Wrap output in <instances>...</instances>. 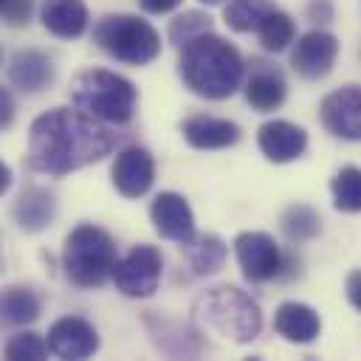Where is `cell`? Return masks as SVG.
I'll list each match as a JSON object with an SVG mask.
<instances>
[{
    "mask_svg": "<svg viewBox=\"0 0 361 361\" xmlns=\"http://www.w3.org/2000/svg\"><path fill=\"white\" fill-rule=\"evenodd\" d=\"M161 274H164L161 251L155 245H149V243L133 245L113 265V282H116V288L124 296H133V299L152 296L158 290V285H161Z\"/></svg>",
    "mask_w": 361,
    "mask_h": 361,
    "instance_id": "52a82bcc",
    "label": "cell"
},
{
    "mask_svg": "<svg viewBox=\"0 0 361 361\" xmlns=\"http://www.w3.org/2000/svg\"><path fill=\"white\" fill-rule=\"evenodd\" d=\"M257 144L268 161L288 164V161H296L307 149V133H305V127H299L293 121L274 118V121H265L259 127Z\"/></svg>",
    "mask_w": 361,
    "mask_h": 361,
    "instance_id": "5bb4252c",
    "label": "cell"
},
{
    "mask_svg": "<svg viewBox=\"0 0 361 361\" xmlns=\"http://www.w3.org/2000/svg\"><path fill=\"white\" fill-rule=\"evenodd\" d=\"M344 288H347V299H350V305L361 310V268L353 271V274L347 276V285H344Z\"/></svg>",
    "mask_w": 361,
    "mask_h": 361,
    "instance_id": "f546056e",
    "label": "cell"
},
{
    "mask_svg": "<svg viewBox=\"0 0 361 361\" xmlns=\"http://www.w3.org/2000/svg\"><path fill=\"white\" fill-rule=\"evenodd\" d=\"M338 56V39L327 31H307L296 39V48L290 51V65L305 79H322L333 71Z\"/></svg>",
    "mask_w": 361,
    "mask_h": 361,
    "instance_id": "30bf717a",
    "label": "cell"
},
{
    "mask_svg": "<svg viewBox=\"0 0 361 361\" xmlns=\"http://www.w3.org/2000/svg\"><path fill=\"white\" fill-rule=\"evenodd\" d=\"M113 265H116V243L104 228L93 223H82L65 237L62 268L76 288L104 285L107 276H113Z\"/></svg>",
    "mask_w": 361,
    "mask_h": 361,
    "instance_id": "5b68a950",
    "label": "cell"
},
{
    "mask_svg": "<svg viewBox=\"0 0 361 361\" xmlns=\"http://www.w3.org/2000/svg\"><path fill=\"white\" fill-rule=\"evenodd\" d=\"M333 206L338 212H361V169L358 166H341L336 178L330 180Z\"/></svg>",
    "mask_w": 361,
    "mask_h": 361,
    "instance_id": "603a6c76",
    "label": "cell"
},
{
    "mask_svg": "<svg viewBox=\"0 0 361 361\" xmlns=\"http://www.w3.org/2000/svg\"><path fill=\"white\" fill-rule=\"evenodd\" d=\"M192 313L206 330H212V333H217L234 344L254 341L259 336V327H262L259 305L245 290H240L234 285L209 288L206 293L197 296Z\"/></svg>",
    "mask_w": 361,
    "mask_h": 361,
    "instance_id": "3957f363",
    "label": "cell"
},
{
    "mask_svg": "<svg viewBox=\"0 0 361 361\" xmlns=\"http://www.w3.org/2000/svg\"><path fill=\"white\" fill-rule=\"evenodd\" d=\"M54 79V65L42 51H17L8 62V82L20 90L37 93Z\"/></svg>",
    "mask_w": 361,
    "mask_h": 361,
    "instance_id": "d6986e66",
    "label": "cell"
},
{
    "mask_svg": "<svg viewBox=\"0 0 361 361\" xmlns=\"http://www.w3.org/2000/svg\"><path fill=\"white\" fill-rule=\"evenodd\" d=\"M138 3H141V8L149 11V14H166V11L178 8L183 0H138Z\"/></svg>",
    "mask_w": 361,
    "mask_h": 361,
    "instance_id": "4dcf8cb0",
    "label": "cell"
},
{
    "mask_svg": "<svg viewBox=\"0 0 361 361\" xmlns=\"http://www.w3.org/2000/svg\"><path fill=\"white\" fill-rule=\"evenodd\" d=\"M113 147L116 133L104 127L102 118L85 110L54 107L31 121L25 164L31 172L59 178L102 161Z\"/></svg>",
    "mask_w": 361,
    "mask_h": 361,
    "instance_id": "6da1fadb",
    "label": "cell"
},
{
    "mask_svg": "<svg viewBox=\"0 0 361 361\" xmlns=\"http://www.w3.org/2000/svg\"><path fill=\"white\" fill-rule=\"evenodd\" d=\"M48 350H51L48 341H42L37 333H17V336L8 338V344H6V358H8V361H20V358L39 361V358H45Z\"/></svg>",
    "mask_w": 361,
    "mask_h": 361,
    "instance_id": "83f0119b",
    "label": "cell"
},
{
    "mask_svg": "<svg viewBox=\"0 0 361 361\" xmlns=\"http://www.w3.org/2000/svg\"><path fill=\"white\" fill-rule=\"evenodd\" d=\"M42 25L62 39H76L87 28V6L82 0H45L39 6Z\"/></svg>",
    "mask_w": 361,
    "mask_h": 361,
    "instance_id": "ac0fdd59",
    "label": "cell"
},
{
    "mask_svg": "<svg viewBox=\"0 0 361 361\" xmlns=\"http://www.w3.org/2000/svg\"><path fill=\"white\" fill-rule=\"evenodd\" d=\"M200 3H206V6H220L223 0H200Z\"/></svg>",
    "mask_w": 361,
    "mask_h": 361,
    "instance_id": "836d02e7",
    "label": "cell"
},
{
    "mask_svg": "<svg viewBox=\"0 0 361 361\" xmlns=\"http://www.w3.org/2000/svg\"><path fill=\"white\" fill-rule=\"evenodd\" d=\"M149 217H152L155 231L164 240H172L178 245H186L195 240V214L183 195L161 192L149 206Z\"/></svg>",
    "mask_w": 361,
    "mask_h": 361,
    "instance_id": "8fae6325",
    "label": "cell"
},
{
    "mask_svg": "<svg viewBox=\"0 0 361 361\" xmlns=\"http://www.w3.org/2000/svg\"><path fill=\"white\" fill-rule=\"evenodd\" d=\"M31 11H34L31 0H3V20L11 28L25 25L31 20Z\"/></svg>",
    "mask_w": 361,
    "mask_h": 361,
    "instance_id": "f1b7e54d",
    "label": "cell"
},
{
    "mask_svg": "<svg viewBox=\"0 0 361 361\" xmlns=\"http://www.w3.org/2000/svg\"><path fill=\"white\" fill-rule=\"evenodd\" d=\"M285 93H288V85H285L282 71L265 59H251V73L245 79L248 104L259 113H268L285 102Z\"/></svg>",
    "mask_w": 361,
    "mask_h": 361,
    "instance_id": "9a60e30c",
    "label": "cell"
},
{
    "mask_svg": "<svg viewBox=\"0 0 361 361\" xmlns=\"http://www.w3.org/2000/svg\"><path fill=\"white\" fill-rule=\"evenodd\" d=\"M183 251H186V262H189L195 276H206V274L220 271L226 262V254H228L226 243L217 234H200L192 243H186Z\"/></svg>",
    "mask_w": 361,
    "mask_h": 361,
    "instance_id": "44dd1931",
    "label": "cell"
},
{
    "mask_svg": "<svg viewBox=\"0 0 361 361\" xmlns=\"http://www.w3.org/2000/svg\"><path fill=\"white\" fill-rule=\"evenodd\" d=\"M180 133L195 149H226L240 141V127L228 118L214 116H189L180 124Z\"/></svg>",
    "mask_w": 361,
    "mask_h": 361,
    "instance_id": "2e32d148",
    "label": "cell"
},
{
    "mask_svg": "<svg viewBox=\"0 0 361 361\" xmlns=\"http://www.w3.org/2000/svg\"><path fill=\"white\" fill-rule=\"evenodd\" d=\"M257 34H259V42H262V48L276 54V51L288 48V42L293 39L296 28H293V20H290L285 11L274 8V11H271V14H268V17L259 23Z\"/></svg>",
    "mask_w": 361,
    "mask_h": 361,
    "instance_id": "484cf974",
    "label": "cell"
},
{
    "mask_svg": "<svg viewBox=\"0 0 361 361\" xmlns=\"http://www.w3.org/2000/svg\"><path fill=\"white\" fill-rule=\"evenodd\" d=\"M274 0H228L226 8H223V20L228 28L240 31V34H248V31H257L259 23L274 11Z\"/></svg>",
    "mask_w": 361,
    "mask_h": 361,
    "instance_id": "7402d4cb",
    "label": "cell"
},
{
    "mask_svg": "<svg viewBox=\"0 0 361 361\" xmlns=\"http://www.w3.org/2000/svg\"><path fill=\"white\" fill-rule=\"evenodd\" d=\"M319 118L324 130L344 141H361V87L344 85L322 99Z\"/></svg>",
    "mask_w": 361,
    "mask_h": 361,
    "instance_id": "9c48e42d",
    "label": "cell"
},
{
    "mask_svg": "<svg viewBox=\"0 0 361 361\" xmlns=\"http://www.w3.org/2000/svg\"><path fill=\"white\" fill-rule=\"evenodd\" d=\"M11 214H14V220L23 231H42L45 226H51V220L56 214L54 195L42 186H28V189L20 192Z\"/></svg>",
    "mask_w": 361,
    "mask_h": 361,
    "instance_id": "ffe728a7",
    "label": "cell"
},
{
    "mask_svg": "<svg viewBox=\"0 0 361 361\" xmlns=\"http://www.w3.org/2000/svg\"><path fill=\"white\" fill-rule=\"evenodd\" d=\"M279 226H282V231H285L293 243H305V240H313V237L319 234L322 220H319V214H316L310 206L293 203V206H288L285 214L279 217Z\"/></svg>",
    "mask_w": 361,
    "mask_h": 361,
    "instance_id": "d4e9b609",
    "label": "cell"
},
{
    "mask_svg": "<svg viewBox=\"0 0 361 361\" xmlns=\"http://www.w3.org/2000/svg\"><path fill=\"white\" fill-rule=\"evenodd\" d=\"M39 316V299L20 285H8L3 290V319L8 324H28Z\"/></svg>",
    "mask_w": 361,
    "mask_h": 361,
    "instance_id": "cb8c5ba5",
    "label": "cell"
},
{
    "mask_svg": "<svg viewBox=\"0 0 361 361\" xmlns=\"http://www.w3.org/2000/svg\"><path fill=\"white\" fill-rule=\"evenodd\" d=\"M274 330L293 344H310L322 333V319L310 305L282 302L274 313Z\"/></svg>",
    "mask_w": 361,
    "mask_h": 361,
    "instance_id": "e0dca14e",
    "label": "cell"
},
{
    "mask_svg": "<svg viewBox=\"0 0 361 361\" xmlns=\"http://www.w3.org/2000/svg\"><path fill=\"white\" fill-rule=\"evenodd\" d=\"M243 71L245 65L240 51L212 31L195 37L180 48L178 73L183 85L203 99H228L240 87Z\"/></svg>",
    "mask_w": 361,
    "mask_h": 361,
    "instance_id": "7a4b0ae2",
    "label": "cell"
},
{
    "mask_svg": "<svg viewBox=\"0 0 361 361\" xmlns=\"http://www.w3.org/2000/svg\"><path fill=\"white\" fill-rule=\"evenodd\" d=\"M71 102L102 118V121H110V124H124L133 118V110H135V102H138V90L133 87L130 79L113 73V71H104V68H90V71H82L73 76L71 82Z\"/></svg>",
    "mask_w": 361,
    "mask_h": 361,
    "instance_id": "277c9868",
    "label": "cell"
},
{
    "mask_svg": "<svg viewBox=\"0 0 361 361\" xmlns=\"http://www.w3.org/2000/svg\"><path fill=\"white\" fill-rule=\"evenodd\" d=\"M8 183H11V169L3 164V166H0V192H6Z\"/></svg>",
    "mask_w": 361,
    "mask_h": 361,
    "instance_id": "d6a6232c",
    "label": "cell"
},
{
    "mask_svg": "<svg viewBox=\"0 0 361 361\" xmlns=\"http://www.w3.org/2000/svg\"><path fill=\"white\" fill-rule=\"evenodd\" d=\"M48 347L59 358H87L99 350V333L82 316H62L48 330Z\"/></svg>",
    "mask_w": 361,
    "mask_h": 361,
    "instance_id": "4fadbf2b",
    "label": "cell"
},
{
    "mask_svg": "<svg viewBox=\"0 0 361 361\" xmlns=\"http://www.w3.org/2000/svg\"><path fill=\"white\" fill-rule=\"evenodd\" d=\"M234 254H237L243 276L251 279V282H268V279H274L279 274V265H282L279 245L265 231H243V234H237Z\"/></svg>",
    "mask_w": 361,
    "mask_h": 361,
    "instance_id": "ba28073f",
    "label": "cell"
},
{
    "mask_svg": "<svg viewBox=\"0 0 361 361\" xmlns=\"http://www.w3.org/2000/svg\"><path fill=\"white\" fill-rule=\"evenodd\" d=\"M96 45L118 62L127 65H147L161 54L158 31L133 14H107L93 28Z\"/></svg>",
    "mask_w": 361,
    "mask_h": 361,
    "instance_id": "8992f818",
    "label": "cell"
},
{
    "mask_svg": "<svg viewBox=\"0 0 361 361\" xmlns=\"http://www.w3.org/2000/svg\"><path fill=\"white\" fill-rule=\"evenodd\" d=\"M113 186L124 197H141L155 180V161L144 147H127L113 161Z\"/></svg>",
    "mask_w": 361,
    "mask_h": 361,
    "instance_id": "7c38bea8",
    "label": "cell"
},
{
    "mask_svg": "<svg viewBox=\"0 0 361 361\" xmlns=\"http://www.w3.org/2000/svg\"><path fill=\"white\" fill-rule=\"evenodd\" d=\"M0 107H3V127H8L11 124V113H14L11 110V93L8 90L0 93Z\"/></svg>",
    "mask_w": 361,
    "mask_h": 361,
    "instance_id": "1f68e13d",
    "label": "cell"
},
{
    "mask_svg": "<svg viewBox=\"0 0 361 361\" xmlns=\"http://www.w3.org/2000/svg\"><path fill=\"white\" fill-rule=\"evenodd\" d=\"M206 31H212V17H209V14H203V11H183L180 17L172 20V25H169V39H172L178 48H183L186 42H192L195 37H200V34H206Z\"/></svg>",
    "mask_w": 361,
    "mask_h": 361,
    "instance_id": "4316f807",
    "label": "cell"
}]
</instances>
